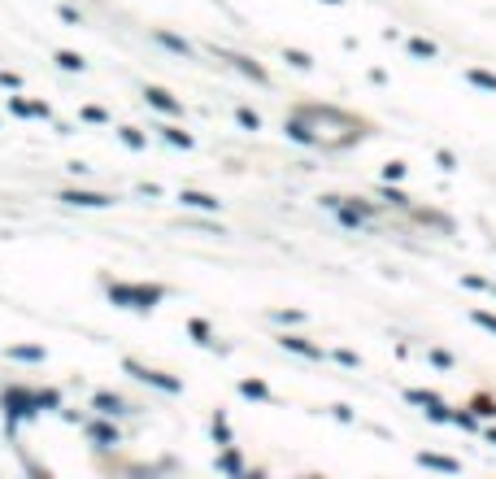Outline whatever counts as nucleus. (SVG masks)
Here are the masks:
<instances>
[{
    "label": "nucleus",
    "mask_w": 496,
    "mask_h": 479,
    "mask_svg": "<svg viewBox=\"0 0 496 479\" xmlns=\"http://www.w3.org/2000/svg\"><path fill=\"white\" fill-rule=\"evenodd\" d=\"M113 301H118V305L131 301V305L144 309V305H157L161 301V288H113Z\"/></svg>",
    "instance_id": "obj_1"
},
{
    "label": "nucleus",
    "mask_w": 496,
    "mask_h": 479,
    "mask_svg": "<svg viewBox=\"0 0 496 479\" xmlns=\"http://www.w3.org/2000/svg\"><path fill=\"white\" fill-rule=\"evenodd\" d=\"M126 371H131V375H140V379H148V384H157V388H170V392H179V379L161 375V371H148V366H140V362H126Z\"/></svg>",
    "instance_id": "obj_2"
},
{
    "label": "nucleus",
    "mask_w": 496,
    "mask_h": 479,
    "mask_svg": "<svg viewBox=\"0 0 496 479\" xmlns=\"http://www.w3.org/2000/svg\"><path fill=\"white\" fill-rule=\"evenodd\" d=\"M144 96H148V105H153V109H165V113H179V101H174L170 92H161V88H148Z\"/></svg>",
    "instance_id": "obj_3"
},
{
    "label": "nucleus",
    "mask_w": 496,
    "mask_h": 479,
    "mask_svg": "<svg viewBox=\"0 0 496 479\" xmlns=\"http://www.w3.org/2000/svg\"><path fill=\"white\" fill-rule=\"evenodd\" d=\"M61 201H70V205H109V196H101V192H61Z\"/></svg>",
    "instance_id": "obj_4"
},
{
    "label": "nucleus",
    "mask_w": 496,
    "mask_h": 479,
    "mask_svg": "<svg viewBox=\"0 0 496 479\" xmlns=\"http://www.w3.org/2000/svg\"><path fill=\"white\" fill-rule=\"evenodd\" d=\"M13 113H31V118H48V109L35 105V101H22V96H13Z\"/></svg>",
    "instance_id": "obj_5"
},
{
    "label": "nucleus",
    "mask_w": 496,
    "mask_h": 479,
    "mask_svg": "<svg viewBox=\"0 0 496 479\" xmlns=\"http://www.w3.org/2000/svg\"><path fill=\"white\" fill-rule=\"evenodd\" d=\"M183 205H192V209H218V201L205 196V192H183Z\"/></svg>",
    "instance_id": "obj_6"
},
{
    "label": "nucleus",
    "mask_w": 496,
    "mask_h": 479,
    "mask_svg": "<svg viewBox=\"0 0 496 479\" xmlns=\"http://www.w3.org/2000/svg\"><path fill=\"white\" fill-rule=\"evenodd\" d=\"M283 349H292V353H305V357H318V349H313L309 340H301V336H283Z\"/></svg>",
    "instance_id": "obj_7"
},
{
    "label": "nucleus",
    "mask_w": 496,
    "mask_h": 479,
    "mask_svg": "<svg viewBox=\"0 0 496 479\" xmlns=\"http://www.w3.org/2000/svg\"><path fill=\"white\" fill-rule=\"evenodd\" d=\"M157 40H161L165 48H174V53H183V57H192V48H188L183 40H179V35H170V31H157Z\"/></svg>",
    "instance_id": "obj_8"
},
{
    "label": "nucleus",
    "mask_w": 496,
    "mask_h": 479,
    "mask_svg": "<svg viewBox=\"0 0 496 479\" xmlns=\"http://www.w3.org/2000/svg\"><path fill=\"white\" fill-rule=\"evenodd\" d=\"M422 466H436V471H457V462H449V457H436V453H422Z\"/></svg>",
    "instance_id": "obj_9"
},
{
    "label": "nucleus",
    "mask_w": 496,
    "mask_h": 479,
    "mask_svg": "<svg viewBox=\"0 0 496 479\" xmlns=\"http://www.w3.org/2000/svg\"><path fill=\"white\" fill-rule=\"evenodd\" d=\"M244 396H253V401H266L270 388H266V384H257V379H248V384H244Z\"/></svg>",
    "instance_id": "obj_10"
},
{
    "label": "nucleus",
    "mask_w": 496,
    "mask_h": 479,
    "mask_svg": "<svg viewBox=\"0 0 496 479\" xmlns=\"http://www.w3.org/2000/svg\"><path fill=\"white\" fill-rule=\"evenodd\" d=\"M470 83L488 88V92H496V74H488V70H470Z\"/></svg>",
    "instance_id": "obj_11"
},
{
    "label": "nucleus",
    "mask_w": 496,
    "mask_h": 479,
    "mask_svg": "<svg viewBox=\"0 0 496 479\" xmlns=\"http://www.w3.org/2000/svg\"><path fill=\"white\" fill-rule=\"evenodd\" d=\"M165 140H170V144H179V148H192V136H188V131H179V127H170V131H165Z\"/></svg>",
    "instance_id": "obj_12"
},
{
    "label": "nucleus",
    "mask_w": 496,
    "mask_h": 479,
    "mask_svg": "<svg viewBox=\"0 0 496 479\" xmlns=\"http://www.w3.org/2000/svg\"><path fill=\"white\" fill-rule=\"evenodd\" d=\"M231 61H235V65H240V70H244L248 79H257V83H261V79H266V74H261V70H257V65L248 61V57H231Z\"/></svg>",
    "instance_id": "obj_13"
},
{
    "label": "nucleus",
    "mask_w": 496,
    "mask_h": 479,
    "mask_svg": "<svg viewBox=\"0 0 496 479\" xmlns=\"http://www.w3.org/2000/svg\"><path fill=\"white\" fill-rule=\"evenodd\" d=\"M188 332L196 336V344H209V327H205L201 318H192V323H188Z\"/></svg>",
    "instance_id": "obj_14"
},
{
    "label": "nucleus",
    "mask_w": 496,
    "mask_h": 479,
    "mask_svg": "<svg viewBox=\"0 0 496 479\" xmlns=\"http://www.w3.org/2000/svg\"><path fill=\"white\" fill-rule=\"evenodd\" d=\"M57 61L65 65V70H83V57L78 53H57Z\"/></svg>",
    "instance_id": "obj_15"
},
{
    "label": "nucleus",
    "mask_w": 496,
    "mask_h": 479,
    "mask_svg": "<svg viewBox=\"0 0 496 479\" xmlns=\"http://www.w3.org/2000/svg\"><path fill=\"white\" fill-rule=\"evenodd\" d=\"M409 53H418V57H436V48L427 44V40H409Z\"/></svg>",
    "instance_id": "obj_16"
},
{
    "label": "nucleus",
    "mask_w": 496,
    "mask_h": 479,
    "mask_svg": "<svg viewBox=\"0 0 496 479\" xmlns=\"http://www.w3.org/2000/svg\"><path fill=\"white\" fill-rule=\"evenodd\" d=\"M235 118H240L248 131H257V113H253V109H235Z\"/></svg>",
    "instance_id": "obj_17"
},
{
    "label": "nucleus",
    "mask_w": 496,
    "mask_h": 479,
    "mask_svg": "<svg viewBox=\"0 0 496 479\" xmlns=\"http://www.w3.org/2000/svg\"><path fill=\"white\" fill-rule=\"evenodd\" d=\"M474 323L488 327V332H496V318H492V314H483V309H474Z\"/></svg>",
    "instance_id": "obj_18"
},
{
    "label": "nucleus",
    "mask_w": 496,
    "mask_h": 479,
    "mask_svg": "<svg viewBox=\"0 0 496 479\" xmlns=\"http://www.w3.org/2000/svg\"><path fill=\"white\" fill-rule=\"evenodd\" d=\"M122 140H126V144H131V148H140V144H144V136H140V131H131V127H126V131H122Z\"/></svg>",
    "instance_id": "obj_19"
},
{
    "label": "nucleus",
    "mask_w": 496,
    "mask_h": 479,
    "mask_svg": "<svg viewBox=\"0 0 496 479\" xmlns=\"http://www.w3.org/2000/svg\"><path fill=\"white\" fill-rule=\"evenodd\" d=\"M222 471H244V466H240V457H235V453H226V457H222Z\"/></svg>",
    "instance_id": "obj_20"
},
{
    "label": "nucleus",
    "mask_w": 496,
    "mask_h": 479,
    "mask_svg": "<svg viewBox=\"0 0 496 479\" xmlns=\"http://www.w3.org/2000/svg\"><path fill=\"white\" fill-rule=\"evenodd\" d=\"M488 440H492V444H496V432H488Z\"/></svg>",
    "instance_id": "obj_21"
},
{
    "label": "nucleus",
    "mask_w": 496,
    "mask_h": 479,
    "mask_svg": "<svg viewBox=\"0 0 496 479\" xmlns=\"http://www.w3.org/2000/svg\"><path fill=\"white\" fill-rule=\"evenodd\" d=\"M326 5H340V0H326Z\"/></svg>",
    "instance_id": "obj_22"
}]
</instances>
